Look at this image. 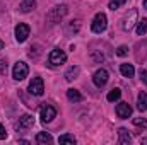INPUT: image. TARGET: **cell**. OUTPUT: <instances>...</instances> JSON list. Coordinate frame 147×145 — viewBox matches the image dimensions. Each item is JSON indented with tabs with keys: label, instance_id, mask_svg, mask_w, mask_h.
<instances>
[{
	"label": "cell",
	"instance_id": "1",
	"mask_svg": "<svg viewBox=\"0 0 147 145\" xmlns=\"http://www.w3.org/2000/svg\"><path fill=\"white\" fill-rule=\"evenodd\" d=\"M67 12H69V7H67V5H57V7L50 9V12L46 14V22H48L50 26H53V24L60 22V21L67 15Z\"/></svg>",
	"mask_w": 147,
	"mask_h": 145
},
{
	"label": "cell",
	"instance_id": "2",
	"mask_svg": "<svg viewBox=\"0 0 147 145\" xmlns=\"http://www.w3.org/2000/svg\"><path fill=\"white\" fill-rule=\"evenodd\" d=\"M106 28H108V17H106V14L105 12H98L94 15V19H92V24H91L92 33L101 34V33L106 31Z\"/></svg>",
	"mask_w": 147,
	"mask_h": 145
},
{
	"label": "cell",
	"instance_id": "3",
	"mask_svg": "<svg viewBox=\"0 0 147 145\" xmlns=\"http://www.w3.org/2000/svg\"><path fill=\"white\" fill-rule=\"evenodd\" d=\"M48 62H50L51 67H60V65H63V63L67 62V55H65L63 50L55 48V50H51V53H50V56H48Z\"/></svg>",
	"mask_w": 147,
	"mask_h": 145
},
{
	"label": "cell",
	"instance_id": "4",
	"mask_svg": "<svg viewBox=\"0 0 147 145\" xmlns=\"http://www.w3.org/2000/svg\"><path fill=\"white\" fill-rule=\"evenodd\" d=\"M28 73H29V67H28L26 62H17V63L14 65V68H12V77H14V80H24V79L28 77Z\"/></svg>",
	"mask_w": 147,
	"mask_h": 145
},
{
	"label": "cell",
	"instance_id": "5",
	"mask_svg": "<svg viewBox=\"0 0 147 145\" xmlns=\"http://www.w3.org/2000/svg\"><path fill=\"white\" fill-rule=\"evenodd\" d=\"M39 118L43 123H50V121H53V118H57V109L51 104H43L39 108Z\"/></svg>",
	"mask_w": 147,
	"mask_h": 145
},
{
	"label": "cell",
	"instance_id": "6",
	"mask_svg": "<svg viewBox=\"0 0 147 145\" xmlns=\"http://www.w3.org/2000/svg\"><path fill=\"white\" fill-rule=\"evenodd\" d=\"M108 79H110V73L106 72L105 68L96 70L94 75H92V82H94V85H96V87H105V85L108 84Z\"/></svg>",
	"mask_w": 147,
	"mask_h": 145
},
{
	"label": "cell",
	"instance_id": "7",
	"mask_svg": "<svg viewBox=\"0 0 147 145\" xmlns=\"http://www.w3.org/2000/svg\"><path fill=\"white\" fill-rule=\"evenodd\" d=\"M134 21H137V10H135V9H132L130 14H125V15H123L121 24H120L121 29H123V31H130V29L134 28V24H135Z\"/></svg>",
	"mask_w": 147,
	"mask_h": 145
},
{
	"label": "cell",
	"instance_id": "8",
	"mask_svg": "<svg viewBox=\"0 0 147 145\" xmlns=\"http://www.w3.org/2000/svg\"><path fill=\"white\" fill-rule=\"evenodd\" d=\"M33 125H34V118L31 114H22L19 118V121L16 123V130L17 132H24V130H29Z\"/></svg>",
	"mask_w": 147,
	"mask_h": 145
},
{
	"label": "cell",
	"instance_id": "9",
	"mask_svg": "<svg viewBox=\"0 0 147 145\" xmlns=\"http://www.w3.org/2000/svg\"><path fill=\"white\" fill-rule=\"evenodd\" d=\"M14 33H16V39H17V43H24V41L29 38L31 28H29L28 24H17Z\"/></svg>",
	"mask_w": 147,
	"mask_h": 145
},
{
	"label": "cell",
	"instance_id": "10",
	"mask_svg": "<svg viewBox=\"0 0 147 145\" xmlns=\"http://www.w3.org/2000/svg\"><path fill=\"white\" fill-rule=\"evenodd\" d=\"M29 92L33 96H41L45 92V84H43V79L41 77H34L29 82Z\"/></svg>",
	"mask_w": 147,
	"mask_h": 145
},
{
	"label": "cell",
	"instance_id": "11",
	"mask_svg": "<svg viewBox=\"0 0 147 145\" xmlns=\"http://www.w3.org/2000/svg\"><path fill=\"white\" fill-rule=\"evenodd\" d=\"M116 116L121 118V119L130 118V116H132V108H130V104H128V103H120V104H116Z\"/></svg>",
	"mask_w": 147,
	"mask_h": 145
},
{
	"label": "cell",
	"instance_id": "12",
	"mask_svg": "<svg viewBox=\"0 0 147 145\" xmlns=\"http://www.w3.org/2000/svg\"><path fill=\"white\" fill-rule=\"evenodd\" d=\"M132 142V135L127 132V128H120L118 130V144L120 145H128Z\"/></svg>",
	"mask_w": 147,
	"mask_h": 145
},
{
	"label": "cell",
	"instance_id": "13",
	"mask_svg": "<svg viewBox=\"0 0 147 145\" xmlns=\"http://www.w3.org/2000/svg\"><path fill=\"white\" fill-rule=\"evenodd\" d=\"M34 7H36V0H22L21 5H19V10L22 14H28V12L34 10Z\"/></svg>",
	"mask_w": 147,
	"mask_h": 145
},
{
	"label": "cell",
	"instance_id": "14",
	"mask_svg": "<svg viewBox=\"0 0 147 145\" xmlns=\"http://www.w3.org/2000/svg\"><path fill=\"white\" fill-rule=\"evenodd\" d=\"M36 142L39 145H46V144H51L53 142V137L48 133V132H39L36 135Z\"/></svg>",
	"mask_w": 147,
	"mask_h": 145
},
{
	"label": "cell",
	"instance_id": "15",
	"mask_svg": "<svg viewBox=\"0 0 147 145\" xmlns=\"http://www.w3.org/2000/svg\"><path fill=\"white\" fill-rule=\"evenodd\" d=\"M120 72L123 77H134V73H135V68H134V65L132 63H121L120 65Z\"/></svg>",
	"mask_w": 147,
	"mask_h": 145
},
{
	"label": "cell",
	"instance_id": "16",
	"mask_svg": "<svg viewBox=\"0 0 147 145\" xmlns=\"http://www.w3.org/2000/svg\"><path fill=\"white\" fill-rule=\"evenodd\" d=\"M79 73H80V68L75 65V67H70V68L65 72L63 77H65V80H67V82H72V80H75V79L79 77Z\"/></svg>",
	"mask_w": 147,
	"mask_h": 145
},
{
	"label": "cell",
	"instance_id": "17",
	"mask_svg": "<svg viewBox=\"0 0 147 145\" xmlns=\"http://www.w3.org/2000/svg\"><path fill=\"white\" fill-rule=\"evenodd\" d=\"M67 99L70 103H80L82 101V94L77 91V89H69L67 91Z\"/></svg>",
	"mask_w": 147,
	"mask_h": 145
},
{
	"label": "cell",
	"instance_id": "18",
	"mask_svg": "<svg viewBox=\"0 0 147 145\" xmlns=\"http://www.w3.org/2000/svg\"><path fill=\"white\" fill-rule=\"evenodd\" d=\"M137 109L139 111H147V92H140L137 97Z\"/></svg>",
	"mask_w": 147,
	"mask_h": 145
},
{
	"label": "cell",
	"instance_id": "19",
	"mask_svg": "<svg viewBox=\"0 0 147 145\" xmlns=\"http://www.w3.org/2000/svg\"><path fill=\"white\" fill-rule=\"evenodd\" d=\"M120 96H121V91H120L118 87H115V89H111L110 92H108L106 99H108L110 103H115V101H118V99H120Z\"/></svg>",
	"mask_w": 147,
	"mask_h": 145
},
{
	"label": "cell",
	"instance_id": "20",
	"mask_svg": "<svg viewBox=\"0 0 147 145\" xmlns=\"http://www.w3.org/2000/svg\"><path fill=\"white\" fill-rule=\"evenodd\" d=\"M146 33H147V19L137 21V34L139 36H144Z\"/></svg>",
	"mask_w": 147,
	"mask_h": 145
},
{
	"label": "cell",
	"instance_id": "21",
	"mask_svg": "<svg viewBox=\"0 0 147 145\" xmlns=\"http://www.w3.org/2000/svg\"><path fill=\"white\" fill-rule=\"evenodd\" d=\"M58 142H60V144H70V145H75V142H77V140H75V137H74V135H62V137L58 138Z\"/></svg>",
	"mask_w": 147,
	"mask_h": 145
},
{
	"label": "cell",
	"instance_id": "22",
	"mask_svg": "<svg viewBox=\"0 0 147 145\" xmlns=\"http://www.w3.org/2000/svg\"><path fill=\"white\" fill-rule=\"evenodd\" d=\"M125 2H127V0H110V9L111 10H116V9H120L121 5H125Z\"/></svg>",
	"mask_w": 147,
	"mask_h": 145
},
{
	"label": "cell",
	"instance_id": "23",
	"mask_svg": "<svg viewBox=\"0 0 147 145\" xmlns=\"http://www.w3.org/2000/svg\"><path fill=\"white\" fill-rule=\"evenodd\" d=\"M134 125L139 128H147V119L146 118H134Z\"/></svg>",
	"mask_w": 147,
	"mask_h": 145
},
{
	"label": "cell",
	"instance_id": "24",
	"mask_svg": "<svg viewBox=\"0 0 147 145\" xmlns=\"http://www.w3.org/2000/svg\"><path fill=\"white\" fill-rule=\"evenodd\" d=\"M79 26H80V24H79V21H72V22H70V24H69V28H67V31H69V33H77V31H79Z\"/></svg>",
	"mask_w": 147,
	"mask_h": 145
},
{
	"label": "cell",
	"instance_id": "25",
	"mask_svg": "<svg viewBox=\"0 0 147 145\" xmlns=\"http://www.w3.org/2000/svg\"><path fill=\"white\" fill-rule=\"evenodd\" d=\"M128 53V48L127 46H118V50H116V55L118 56H125Z\"/></svg>",
	"mask_w": 147,
	"mask_h": 145
},
{
	"label": "cell",
	"instance_id": "26",
	"mask_svg": "<svg viewBox=\"0 0 147 145\" xmlns=\"http://www.w3.org/2000/svg\"><path fill=\"white\" fill-rule=\"evenodd\" d=\"M5 72H7V62L5 60H0V75H3Z\"/></svg>",
	"mask_w": 147,
	"mask_h": 145
},
{
	"label": "cell",
	"instance_id": "27",
	"mask_svg": "<svg viewBox=\"0 0 147 145\" xmlns=\"http://www.w3.org/2000/svg\"><path fill=\"white\" fill-rule=\"evenodd\" d=\"M140 80L147 84V70H144V68H140Z\"/></svg>",
	"mask_w": 147,
	"mask_h": 145
},
{
	"label": "cell",
	"instance_id": "28",
	"mask_svg": "<svg viewBox=\"0 0 147 145\" xmlns=\"http://www.w3.org/2000/svg\"><path fill=\"white\" fill-rule=\"evenodd\" d=\"M3 138H7V132H5V128H3V125L0 123V140H3Z\"/></svg>",
	"mask_w": 147,
	"mask_h": 145
},
{
	"label": "cell",
	"instance_id": "29",
	"mask_svg": "<svg viewBox=\"0 0 147 145\" xmlns=\"http://www.w3.org/2000/svg\"><path fill=\"white\" fill-rule=\"evenodd\" d=\"M0 50H3V41L0 39Z\"/></svg>",
	"mask_w": 147,
	"mask_h": 145
},
{
	"label": "cell",
	"instance_id": "30",
	"mask_svg": "<svg viewBox=\"0 0 147 145\" xmlns=\"http://www.w3.org/2000/svg\"><path fill=\"white\" fill-rule=\"evenodd\" d=\"M144 7L147 9V0H144Z\"/></svg>",
	"mask_w": 147,
	"mask_h": 145
}]
</instances>
